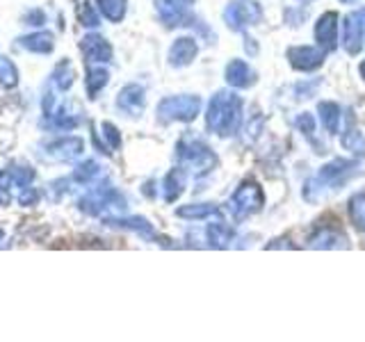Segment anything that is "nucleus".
I'll use <instances>...</instances> for the list:
<instances>
[{"mask_svg": "<svg viewBox=\"0 0 365 342\" xmlns=\"http://www.w3.org/2000/svg\"><path fill=\"white\" fill-rule=\"evenodd\" d=\"M176 214L180 219H187V222H201V219H208V217L220 214V205L217 203H190V205H180Z\"/></svg>", "mask_w": 365, "mask_h": 342, "instance_id": "22", "label": "nucleus"}, {"mask_svg": "<svg viewBox=\"0 0 365 342\" xmlns=\"http://www.w3.org/2000/svg\"><path fill=\"white\" fill-rule=\"evenodd\" d=\"M288 60L294 71L311 73L324 64V53L322 48H315V46H294V48L288 51Z\"/></svg>", "mask_w": 365, "mask_h": 342, "instance_id": "11", "label": "nucleus"}, {"mask_svg": "<svg viewBox=\"0 0 365 342\" xmlns=\"http://www.w3.org/2000/svg\"><path fill=\"white\" fill-rule=\"evenodd\" d=\"M158 119L163 123H190L201 114V98L194 94H178L169 96L158 103Z\"/></svg>", "mask_w": 365, "mask_h": 342, "instance_id": "4", "label": "nucleus"}, {"mask_svg": "<svg viewBox=\"0 0 365 342\" xmlns=\"http://www.w3.org/2000/svg\"><path fill=\"white\" fill-rule=\"evenodd\" d=\"M354 174H356V162H351V160H334V162H329L319 169L315 178H311L306 182L304 192L315 190L311 201H317L319 197H322L324 190H338L342 182L349 180Z\"/></svg>", "mask_w": 365, "mask_h": 342, "instance_id": "2", "label": "nucleus"}, {"mask_svg": "<svg viewBox=\"0 0 365 342\" xmlns=\"http://www.w3.org/2000/svg\"><path fill=\"white\" fill-rule=\"evenodd\" d=\"M78 21H80V26H85V28H98L101 26V14L91 3H83L78 9Z\"/></svg>", "mask_w": 365, "mask_h": 342, "instance_id": "32", "label": "nucleus"}, {"mask_svg": "<svg viewBox=\"0 0 365 342\" xmlns=\"http://www.w3.org/2000/svg\"><path fill=\"white\" fill-rule=\"evenodd\" d=\"M242 96L235 91H217L205 108V128L217 137H231L242 125Z\"/></svg>", "mask_w": 365, "mask_h": 342, "instance_id": "1", "label": "nucleus"}, {"mask_svg": "<svg viewBox=\"0 0 365 342\" xmlns=\"http://www.w3.org/2000/svg\"><path fill=\"white\" fill-rule=\"evenodd\" d=\"M315 41L322 51H336L338 48V14L336 11H324L322 16L315 21Z\"/></svg>", "mask_w": 365, "mask_h": 342, "instance_id": "9", "label": "nucleus"}, {"mask_svg": "<svg viewBox=\"0 0 365 342\" xmlns=\"http://www.w3.org/2000/svg\"><path fill=\"white\" fill-rule=\"evenodd\" d=\"M108 80H110V73H108V68H103V66H91L89 71H87V94L89 98H96V94L108 85Z\"/></svg>", "mask_w": 365, "mask_h": 342, "instance_id": "27", "label": "nucleus"}, {"mask_svg": "<svg viewBox=\"0 0 365 342\" xmlns=\"http://www.w3.org/2000/svg\"><path fill=\"white\" fill-rule=\"evenodd\" d=\"M98 11L112 23H121L128 11V0H98Z\"/></svg>", "mask_w": 365, "mask_h": 342, "instance_id": "26", "label": "nucleus"}, {"mask_svg": "<svg viewBox=\"0 0 365 342\" xmlns=\"http://www.w3.org/2000/svg\"><path fill=\"white\" fill-rule=\"evenodd\" d=\"M51 83L55 89H60V91H66V89H71L73 83H76V68L73 64L64 60L55 66V71H53V78H51Z\"/></svg>", "mask_w": 365, "mask_h": 342, "instance_id": "25", "label": "nucleus"}, {"mask_svg": "<svg viewBox=\"0 0 365 342\" xmlns=\"http://www.w3.org/2000/svg\"><path fill=\"white\" fill-rule=\"evenodd\" d=\"M78 208L87 212V214H103V212H123L125 210V201L121 197L119 190H114L112 185H108V182H103V185L94 187L87 197L80 199Z\"/></svg>", "mask_w": 365, "mask_h": 342, "instance_id": "6", "label": "nucleus"}, {"mask_svg": "<svg viewBox=\"0 0 365 342\" xmlns=\"http://www.w3.org/2000/svg\"><path fill=\"white\" fill-rule=\"evenodd\" d=\"M308 247L311 249H347V235L338 231V228H317V231L308 237Z\"/></svg>", "mask_w": 365, "mask_h": 342, "instance_id": "17", "label": "nucleus"}, {"mask_svg": "<svg viewBox=\"0 0 365 342\" xmlns=\"http://www.w3.org/2000/svg\"><path fill=\"white\" fill-rule=\"evenodd\" d=\"M16 48H23V51H28V53L48 55L55 48V34L53 32H46V30L26 34V37L16 39Z\"/></svg>", "mask_w": 365, "mask_h": 342, "instance_id": "18", "label": "nucleus"}, {"mask_svg": "<svg viewBox=\"0 0 365 342\" xmlns=\"http://www.w3.org/2000/svg\"><path fill=\"white\" fill-rule=\"evenodd\" d=\"M349 217L359 231H365V194H354L349 199Z\"/></svg>", "mask_w": 365, "mask_h": 342, "instance_id": "31", "label": "nucleus"}, {"mask_svg": "<svg viewBox=\"0 0 365 342\" xmlns=\"http://www.w3.org/2000/svg\"><path fill=\"white\" fill-rule=\"evenodd\" d=\"M187 187V171L185 169H171L169 174L165 176L163 182V192H165V201L167 203H174L182 192Z\"/></svg>", "mask_w": 365, "mask_h": 342, "instance_id": "20", "label": "nucleus"}, {"mask_svg": "<svg viewBox=\"0 0 365 342\" xmlns=\"http://www.w3.org/2000/svg\"><path fill=\"white\" fill-rule=\"evenodd\" d=\"M108 226H117V228H128V231L140 233L146 239H160V235L155 233V228L151 226V222L144 219V217H110L106 219Z\"/></svg>", "mask_w": 365, "mask_h": 342, "instance_id": "19", "label": "nucleus"}, {"mask_svg": "<svg viewBox=\"0 0 365 342\" xmlns=\"http://www.w3.org/2000/svg\"><path fill=\"white\" fill-rule=\"evenodd\" d=\"M3 237H5V235H3V231H0V239H3Z\"/></svg>", "mask_w": 365, "mask_h": 342, "instance_id": "39", "label": "nucleus"}, {"mask_svg": "<svg viewBox=\"0 0 365 342\" xmlns=\"http://www.w3.org/2000/svg\"><path fill=\"white\" fill-rule=\"evenodd\" d=\"M224 78L233 89H249V87H254L256 80H258L256 71L245 60H231V62H228Z\"/></svg>", "mask_w": 365, "mask_h": 342, "instance_id": "15", "label": "nucleus"}, {"mask_svg": "<svg viewBox=\"0 0 365 342\" xmlns=\"http://www.w3.org/2000/svg\"><path fill=\"white\" fill-rule=\"evenodd\" d=\"M146 105V91L142 85H125L117 96V108L125 117H140Z\"/></svg>", "mask_w": 365, "mask_h": 342, "instance_id": "13", "label": "nucleus"}, {"mask_svg": "<svg viewBox=\"0 0 365 342\" xmlns=\"http://www.w3.org/2000/svg\"><path fill=\"white\" fill-rule=\"evenodd\" d=\"M155 11H158V19L163 21L167 28L187 26V21L192 19L187 5L180 3V0H155Z\"/></svg>", "mask_w": 365, "mask_h": 342, "instance_id": "12", "label": "nucleus"}, {"mask_svg": "<svg viewBox=\"0 0 365 342\" xmlns=\"http://www.w3.org/2000/svg\"><path fill=\"white\" fill-rule=\"evenodd\" d=\"M19 68L16 64L9 60V57L0 55V85H3L5 89H14L19 85Z\"/></svg>", "mask_w": 365, "mask_h": 342, "instance_id": "29", "label": "nucleus"}, {"mask_svg": "<svg viewBox=\"0 0 365 342\" xmlns=\"http://www.w3.org/2000/svg\"><path fill=\"white\" fill-rule=\"evenodd\" d=\"M176 155H178V160L182 165L194 169L199 176L208 174V171H212L217 167V155L212 153V148L205 142H201L199 137H194V135L182 137V140L178 142V146H176Z\"/></svg>", "mask_w": 365, "mask_h": 342, "instance_id": "3", "label": "nucleus"}, {"mask_svg": "<svg viewBox=\"0 0 365 342\" xmlns=\"http://www.w3.org/2000/svg\"><path fill=\"white\" fill-rule=\"evenodd\" d=\"M340 3H354V0H340Z\"/></svg>", "mask_w": 365, "mask_h": 342, "instance_id": "38", "label": "nucleus"}, {"mask_svg": "<svg viewBox=\"0 0 365 342\" xmlns=\"http://www.w3.org/2000/svg\"><path fill=\"white\" fill-rule=\"evenodd\" d=\"M361 76H363V80H365V62L361 64Z\"/></svg>", "mask_w": 365, "mask_h": 342, "instance_id": "36", "label": "nucleus"}, {"mask_svg": "<svg viewBox=\"0 0 365 342\" xmlns=\"http://www.w3.org/2000/svg\"><path fill=\"white\" fill-rule=\"evenodd\" d=\"M294 125H297V130L304 133L306 137H313L315 135V117H313V114L302 112L299 117L294 119Z\"/></svg>", "mask_w": 365, "mask_h": 342, "instance_id": "33", "label": "nucleus"}, {"mask_svg": "<svg viewBox=\"0 0 365 342\" xmlns=\"http://www.w3.org/2000/svg\"><path fill=\"white\" fill-rule=\"evenodd\" d=\"M23 23L26 26H34V28H41L43 23H46V14L41 9H30L26 16H23Z\"/></svg>", "mask_w": 365, "mask_h": 342, "instance_id": "34", "label": "nucleus"}, {"mask_svg": "<svg viewBox=\"0 0 365 342\" xmlns=\"http://www.w3.org/2000/svg\"><path fill=\"white\" fill-rule=\"evenodd\" d=\"M342 146H345L351 155L363 157L365 155V135L359 128H351L349 125V130L342 135Z\"/></svg>", "mask_w": 365, "mask_h": 342, "instance_id": "28", "label": "nucleus"}, {"mask_svg": "<svg viewBox=\"0 0 365 342\" xmlns=\"http://www.w3.org/2000/svg\"><path fill=\"white\" fill-rule=\"evenodd\" d=\"M197 55H199V43L194 41V37H178V39H174V43H171L167 60L171 66L180 68V66H190L194 60H197Z\"/></svg>", "mask_w": 365, "mask_h": 342, "instance_id": "14", "label": "nucleus"}, {"mask_svg": "<svg viewBox=\"0 0 365 342\" xmlns=\"http://www.w3.org/2000/svg\"><path fill=\"white\" fill-rule=\"evenodd\" d=\"M262 203H265V197H262L260 185L254 180H247L233 192V197L226 201V210L231 212L235 222H245L251 214L262 210Z\"/></svg>", "mask_w": 365, "mask_h": 342, "instance_id": "5", "label": "nucleus"}, {"mask_svg": "<svg viewBox=\"0 0 365 342\" xmlns=\"http://www.w3.org/2000/svg\"><path fill=\"white\" fill-rule=\"evenodd\" d=\"M233 228L224 224V222H215V224H208V228H205V239H208V244L212 249H228L233 242Z\"/></svg>", "mask_w": 365, "mask_h": 342, "instance_id": "21", "label": "nucleus"}, {"mask_svg": "<svg viewBox=\"0 0 365 342\" xmlns=\"http://www.w3.org/2000/svg\"><path fill=\"white\" fill-rule=\"evenodd\" d=\"M317 114H319V119H322L324 128L331 135H336L340 130L342 114H340V105H338V103H334V100H322L317 105Z\"/></svg>", "mask_w": 365, "mask_h": 342, "instance_id": "24", "label": "nucleus"}, {"mask_svg": "<svg viewBox=\"0 0 365 342\" xmlns=\"http://www.w3.org/2000/svg\"><path fill=\"white\" fill-rule=\"evenodd\" d=\"M83 140L80 137H57V140L48 142L46 144V153H48V157L53 160H76L83 155Z\"/></svg>", "mask_w": 365, "mask_h": 342, "instance_id": "16", "label": "nucleus"}, {"mask_svg": "<svg viewBox=\"0 0 365 342\" xmlns=\"http://www.w3.org/2000/svg\"><path fill=\"white\" fill-rule=\"evenodd\" d=\"M265 249H294V244H288V237H281V239H272V244H267Z\"/></svg>", "mask_w": 365, "mask_h": 342, "instance_id": "35", "label": "nucleus"}, {"mask_svg": "<svg viewBox=\"0 0 365 342\" xmlns=\"http://www.w3.org/2000/svg\"><path fill=\"white\" fill-rule=\"evenodd\" d=\"M262 19V9L256 0H233L224 9V21L231 30L242 32L251 26H258Z\"/></svg>", "mask_w": 365, "mask_h": 342, "instance_id": "7", "label": "nucleus"}, {"mask_svg": "<svg viewBox=\"0 0 365 342\" xmlns=\"http://www.w3.org/2000/svg\"><path fill=\"white\" fill-rule=\"evenodd\" d=\"M101 176V165L96 162V160H85L83 165H78L76 171H73V180L83 182V185H87V182L96 180Z\"/></svg>", "mask_w": 365, "mask_h": 342, "instance_id": "30", "label": "nucleus"}, {"mask_svg": "<svg viewBox=\"0 0 365 342\" xmlns=\"http://www.w3.org/2000/svg\"><path fill=\"white\" fill-rule=\"evenodd\" d=\"M80 51H83L85 60L91 64H108L112 62V53H114L110 41L96 32H89L80 39Z\"/></svg>", "mask_w": 365, "mask_h": 342, "instance_id": "10", "label": "nucleus"}, {"mask_svg": "<svg viewBox=\"0 0 365 342\" xmlns=\"http://www.w3.org/2000/svg\"><path fill=\"white\" fill-rule=\"evenodd\" d=\"M101 135H96L94 130V144L101 148L103 153H110V151H117V148L121 146V135L117 130V125L110 123V121H103L101 123Z\"/></svg>", "mask_w": 365, "mask_h": 342, "instance_id": "23", "label": "nucleus"}, {"mask_svg": "<svg viewBox=\"0 0 365 342\" xmlns=\"http://www.w3.org/2000/svg\"><path fill=\"white\" fill-rule=\"evenodd\" d=\"M180 3H185V5H192V3H194V0H180Z\"/></svg>", "mask_w": 365, "mask_h": 342, "instance_id": "37", "label": "nucleus"}, {"mask_svg": "<svg viewBox=\"0 0 365 342\" xmlns=\"http://www.w3.org/2000/svg\"><path fill=\"white\" fill-rule=\"evenodd\" d=\"M342 41L349 55H359L365 43V7L351 11L345 19V30H342Z\"/></svg>", "mask_w": 365, "mask_h": 342, "instance_id": "8", "label": "nucleus"}]
</instances>
